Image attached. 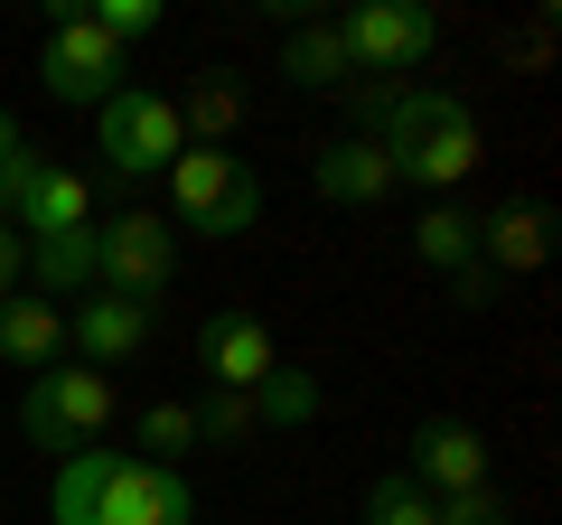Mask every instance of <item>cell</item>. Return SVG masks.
Segmentation results:
<instances>
[{"mask_svg":"<svg viewBox=\"0 0 562 525\" xmlns=\"http://www.w3.org/2000/svg\"><path fill=\"white\" fill-rule=\"evenodd\" d=\"M150 338H160V310H150V301H113V291H85V301L66 310V357L94 366V376L132 366Z\"/></svg>","mask_w":562,"mask_h":525,"instance_id":"9","label":"cell"},{"mask_svg":"<svg viewBox=\"0 0 562 525\" xmlns=\"http://www.w3.org/2000/svg\"><path fill=\"white\" fill-rule=\"evenodd\" d=\"M357 525H431V498H422V488L403 479V469H384V479H366Z\"/></svg>","mask_w":562,"mask_h":525,"instance_id":"22","label":"cell"},{"mask_svg":"<svg viewBox=\"0 0 562 525\" xmlns=\"http://www.w3.org/2000/svg\"><path fill=\"white\" fill-rule=\"evenodd\" d=\"M244 113H254V94H244L235 66H206V76L179 94V132H188V150H235Z\"/></svg>","mask_w":562,"mask_h":525,"instance_id":"15","label":"cell"},{"mask_svg":"<svg viewBox=\"0 0 562 525\" xmlns=\"http://www.w3.org/2000/svg\"><path fill=\"white\" fill-rule=\"evenodd\" d=\"M281 76L301 85V94H347V47H338V29L328 20H291V38H281Z\"/></svg>","mask_w":562,"mask_h":525,"instance_id":"17","label":"cell"},{"mask_svg":"<svg viewBox=\"0 0 562 525\" xmlns=\"http://www.w3.org/2000/svg\"><path fill=\"white\" fill-rule=\"evenodd\" d=\"M506 525H516V516H506Z\"/></svg>","mask_w":562,"mask_h":525,"instance_id":"28","label":"cell"},{"mask_svg":"<svg viewBox=\"0 0 562 525\" xmlns=\"http://www.w3.org/2000/svg\"><path fill=\"white\" fill-rule=\"evenodd\" d=\"M94 150H103V169H113L122 188H140V179H169V160L188 150V132H179V103H169V94H150V85H122V94L94 113Z\"/></svg>","mask_w":562,"mask_h":525,"instance_id":"7","label":"cell"},{"mask_svg":"<svg viewBox=\"0 0 562 525\" xmlns=\"http://www.w3.org/2000/svg\"><path fill=\"white\" fill-rule=\"evenodd\" d=\"M198 366H206L216 394H254V384L281 366V338H272L262 310H216V320L198 328Z\"/></svg>","mask_w":562,"mask_h":525,"instance_id":"11","label":"cell"},{"mask_svg":"<svg viewBox=\"0 0 562 525\" xmlns=\"http://www.w3.org/2000/svg\"><path fill=\"white\" fill-rule=\"evenodd\" d=\"M38 85H47L57 103L103 113V103L132 85V47H113L85 10H57V20H47V38H38Z\"/></svg>","mask_w":562,"mask_h":525,"instance_id":"8","label":"cell"},{"mask_svg":"<svg viewBox=\"0 0 562 525\" xmlns=\"http://www.w3.org/2000/svg\"><path fill=\"white\" fill-rule=\"evenodd\" d=\"M47 516L57 525H198V488H188V469H160V460L76 450V460H57Z\"/></svg>","mask_w":562,"mask_h":525,"instance_id":"2","label":"cell"},{"mask_svg":"<svg viewBox=\"0 0 562 525\" xmlns=\"http://www.w3.org/2000/svg\"><path fill=\"white\" fill-rule=\"evenodd\" d=\"M20 272H29V244H20V225L0 216V301H10V291H20Z\"/></svg>","mask_w":562,"mask_h":525,"instance_id":"27","label":"cell"},{"mask_svg":"<svg viewBox=\"0 0 562 525\" xmlns=\"http://www.w3.org/2000/svg\"><path fill=\"white\" fill-rule=\"evenodd\" d=\"M328 29H338L347 66H357V76H375V85L422 76V66H431V47H441V10H431V0H357V10H338Z\"/></svg>","mask_w":562,"mask_h":525,"instance_id":"5","label":"cell"},{"mask_svg":"<svg viewBox=\"0 0 562 525\" xmlns=\"http://www.w3.org/2000/svg\"><path fill=\"white\" fill-rule=\"evenodd\" d=\"M57 357H66V310L38 301V291H10L0 301V366L10 376H47Z\"/></svg>","mask_w":562,"mask_h":525,"instance_id":"14","label":"cell"},{"mask_svg":"<svg viewBox=\"0 0 562 525\" xmlns=\"http://www.w3.org/2000/svg\"><path fill=\"white\" fill-rule=\"evenodd\" d=\"M431 525H506V488H460V498H431Z\"/></svg>","mask_w":562,"mask_h":525,"instance_id":"25","label":"cell"},{"mask_svg":"<svg viewBox=\"0 0 562 525\" xmlns=\"http://www.w3.org/2000/svg\"><path fill=\"white\" fill-rule=\"evenodd\" d=\"M254 423H262V432H301V423H319V376H301V366H272V376L254 384Z\"/></svg>","mask_w":562,"mask_h":525,"instance_id":"19","label":"cell"},{"mask_svg":"<svg viewBox=\"0 0 562 525\" xmlns=\"http://www.w3.org/2000/svg\"><path fill=\"white\" fill-rule=\"evenodd\" d=\"M113 376H94V366H76V357H57L47 376H29V394H20V432H29V450H57V460H76V450H94L103 432H113Z\"/></svg>","mask_w":562,"mask_h":525,"instance_id":"4","label":"cell"},{"mask_svg":"<svg viewBox=\"0 0 562 525\" xmlns=\"http://www.w3.org/2000/svg\"><path fill=\"white\" fill-rule=\"evenodd\" d=\"M179 282V225L150 216V206H122V216H94V291L113 301H150Z\"/></svg>","mask_w":562,"mask_h":525,"instance_id":"6","label":"cell"},{"mask_svg":"<svg viewBox=\"0 0 562 525\" xmlns=\"http://www.w3.org/2000/svg\"><path fill=\"white\" fill-rule=\"evenodd\" d=\"M10 225H20V244L29 235H76V225H94V188H85L66 160H38L29 188H20V206H10Z\"/></svg>","mask_w":562,"mask_h":525,"instance_id":"13","label":"cell"},{"mask_svg":"<svg viewBox=\"0 0 562 525\" xmlns=\"http://www.w3.org/2000/svg\"><path fill=\"white\" fill-rule=\"evenodd\" d=\"M347 113H357V132L394 160V188H422V198H450V188L487 160L479 113H469L450 85H357Z\"/></svg>","mask_w":562,"mask_h":525,"instance_id":"1","label":"cell"},{"mask_svg":"<svg viewBox=\"0 0 562 525\" xmlns=\"http://www.w3.org/2000/svg\"><path fill=\"white\" fill-rule=\"evenodd\" d=\"M188 450H198V413L188 404H150L132 423V460H160V469H179Z\"/></svg>","mask_w":562,"mask_h":525,"instance_id":"20","label":"cell"},{"mask_svg":"<svg viewBox=\"0 0 562 525\" xmlns=\"http://www.w3.org/2000/svg\"><path fill=\"white\" fill-rule=\"evenodd\" d=\"M413 262H422V272H460V262H479V216L450 206V198H431L422 225H413Z\"/></svg>","mask_w":562,"mask_h":525,"instance_id":"18","label":"cell"},{"mask_svg":"<svg viewBox=\"0 0 562 525\" xmlns=\"http://www.w3.org/2000/svg\"><path fill=\"white\" fill-rule=\"evenodd\" d=\"M169 225H198L206 244H235L262 225V179L244 150H179L169 160Z\"/></svg>","mask_w":562,"mask_h":525,"instance_id":"3","label":"cell"},{"mask_svg":"<svg viewBox=\"0 0 562 525\" xmlns=\"http://www.w3.org/2000/svg\"><path fill=\"white\" fill-rule=\"evenodd\" d=\"M403 479H413L422 498L487 488V442L460 423V413H431V423H413V442H403Z\"/></svg>","mask_w":562,"mask_h":525,"instance_id":"10","label":"cell"},{"mask_svg":"<svg viewBox=\"0 0 562 525\" xmlns=\"http://www.w3.org/2000/svg\"><path fill=\"white\" fill-rule=\"evenodd\" d=\"M38 160H47V150L29 142V132H20V113L0 103V216L20 206V188H29V169H38Z\"/></svg>","mask_w":562,"mask_h":525,"instance_id":"23","label":"cell"},{"mask_svg":"<svg viewBox=\"0 0 562 525\" xmlns=\"http://www.w3.org/2000/svg\"><path fill=\"white\" fill-rule=\"evenodd\" d=\"M479 262L497 272V282H516V272H543L553 262V206L543 198H506L479 216Z\"/></svg>","mask_w":562,"mask_h":525,"instance_id":"12","label":"cell"},{"mask_svg":"<svg viewBox=\"0 0 562 525\" xmlns=\"http://www.w3.org/2000/svg\"><path fill=\"white\" fill-rule=\"evenodd\" d=\"M497 291H506V282L487 272V262H460V272H450V301H460L469 320H479V310H497Z\"/></svg>","mask_w":562,"mask_h":525,"instance_id":"26","label":"cell"},{"mask_svg":"<svg viewBox=\"0 0 562 525\" xmlns=\"http://www.w3.org/2000/svg\"><path fill=\"white\" fill-rule=\"evenodd\" d=\"M188 413H198V450H235V442H254V432H262L254 423V394H216V384H206Z\"/></svg>","mask_w":562,"mask_h":525,"instance_id":"21","label":"cell"},{"mask_svg":"<svg viewBox=\"0 0 562 525\" xmlns=\"http://www.w3.org/2000/svg\"><path fill=\"white\" fill-rule=\"evenodd\" d=\"M85 20H94L113 47H132V38H160V20H169V10H160V0H94Z\"/></svg>","mask_w":562,"mask_h":525,"instance_id":"24","label":"cell"},{"mask_svg":"<svg viewBox=\"0 0 562 525\" xmlns=\"http://www.w3.org/2000/svg\"><path fill=\"white\" fill-rule=\"evenodd\" d=\"M310 188H319L328 206H375V198H394V160H384L366 132H347V142H328L319 160H310Z\"/></svg>","mask_w":562,"mask_h":525,"instance_id":"16","label":"cell"}]
</instances>
